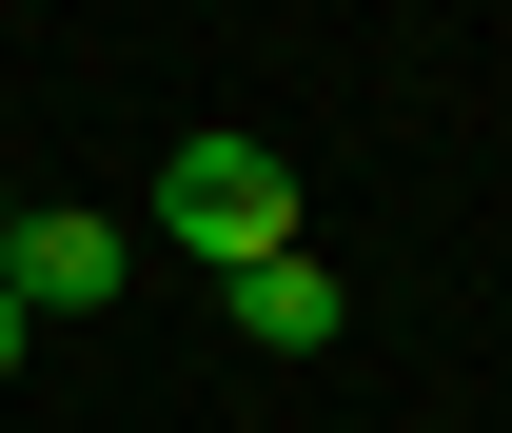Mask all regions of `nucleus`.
Masks as SVG:
<instances>
[{
    "label": "nucleus",
    "mask_w": 512,
    "mask_h": 433,
    "mask_svg": "<svg viewBox=\"0 0 512 433\" xmlns=\"http://www.w3.org/2000/svg\"><path fill=\"white\" fill-rule=\"evenodd\" d=\"M20 335H40V315H20V296H0V374H20Z\"/></svg>",
    "instance_id": "4"
},
{
    "label": "nucleus",
    "mask_w": 512,
    "mask_h": 433,
    "mask_svg": "<svg viewBox=\"0 0 512 433\" xmlns=\"http://www.w3.org/2000/svg\"><path fill=\"white\" fill-rule=\"evenodd\" d=\"M158 237H178L197 276L296 256V158H276V138H178V158H158Z\"/></svg>",
    "instance_id": "1"
},
{
    "label": "nucleus",
    "mask_w": 512,
    "mask_h": 433,
    "mask_svg": "<svg viewBox=\"0 0 512 433\" xmlns=\"http://www.w3.org/2000/svg\"><path fill=\"white\" fill-rule=\"evenodd\" d=\"M217 296H237L256 355H316V335H335V276H316V256H256V276H217Z\"/></svg>",
    "instance_id": "3"
},
{
    "label": "nucleus",
    "mask_w": 512,
    "mask_h": 433,
    "mask_svg": "<svg viewBox=\"0 0 512 433\" xmlns=\"http://www.w3.org/2000/svg\"><path fill=\"white\" fill-rule=\"evenodd\" d=\"M119 276H138V237H119V217H20V256H0V296L40 315V335H60V315H99Z\"/></svg>",
    "instance_id": "2"
},
{
    "label": "nucleus",
    "mask_w": 512,
    "mask_h": 433,
    "mask_svg": "<svg viewBox=\"0 0 512 433\" xmlns=\"http://www.w3.org/2000/svg\"><path fill=\"white\" fill-rule=\"evenodd\" d=\"M0 256H20V197H0Z\"/></svg>",
    "instance_id": "5"
}]
</instances>
